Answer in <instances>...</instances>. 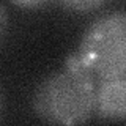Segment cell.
Instances as JSON below:
<instances>
[{
  "label": "cell",
  "mask_w": 126,
  "mask_h": 126,
  "mask_svg": "<svg viewBox=\"0 0 126 126\" xmlns=\"http://www.w3.org/2000/svg\"><path fill=\"white\" fill-rule=\"evenodd\" d=\"M96 88L92 76L68 66L47 76L33 93V110L52 125H80L94 110Z\"/></svg>",
  "instance_id": "6da1fadb"
},
{
  "label": "cell",
  "mask_w": 126,
  "mask_h": 126,
  "mask_svg": "<svg viewBox=\"0 0 126 126\" xmlns=\"http://www.w3.org/2000/svg\"><path fill=\"white\" fill-rule=\"evenodd\" d=\"M62 6L68 8L71 11H77V13H87L99 8L106 0H57Z\"/></svg>",
  "instance_id": "277c9868"
},
{
  "label": "cell",
  "mask_w": 126,
  "mask_h": 126,
  "mask_svg": "<svg viewBox=\"0 0 126 126\" xmlns=\"http://www.w3.org/2000/svg\"><path fill=\"white\" fill-rule=\"evenodd\" d=\"M11 2L19 6H24V8H33V6H38L41 3H44L46 0H11Z\"/></svg>",
  "instance_id": "8992f818"
},
{
  "label": "cell",
  "mask_w": 126,
  "mask_h": 126,
  "mask_svg": "<svg viewBox=\"0 0 126 126\" xmlns=\"http://www.w3.org/2000/svg\"><path fill=\"white\" fill-rule=\"evenodd\" d=\"M6 29H8V14H6V10L0 5V41L5 36Z\"/></svg>",
  "instance_id": "5b68a950"
},
{
  "label": "cell",
  "mask_w": 126,
  "mask_h": 126,
  "mask_svg": "<svg viewBox=\"0 0 126 126\" xmlns=\"http://www.w3.org/2000/svg\"><path fill=\"white\" fill-rule=\"evenodd\" d=\"M102 79L126 74V13H109L88 25L69 65Z\"/></svg>",
  "instance_id": "7a4b0ae2"
},
{
  "label": "cell",
  "mask_w": 126,
  "mask_h": 126,
  "mask_svg": "<svg viewBox=\"0 0 126 126\" xmlns=\"http://www.w3.org/2000/svg\"><path fill=\"white\" fill-rule=\"evenodd\" d=\"M94 110L104 120H126V74L102 79L96 90Z\"/></svg>",
  "instance_id": "3957f363"
},
{
  "label": "cell",
  "mask_w": 126,
  "mask_h": 126,
  "mask_svg": "<svg viewBox=\"0 0 126 126\" xmlns=\"http://www.w3.org/2000/svg\"><path fill=\"white\" fill-rule=\"evenodd\" d=\"M2 101L3 99H2V92H0V109H2Z\"/></svg>",
  "instance_id": "52a82bcc"
}]
</instances>
